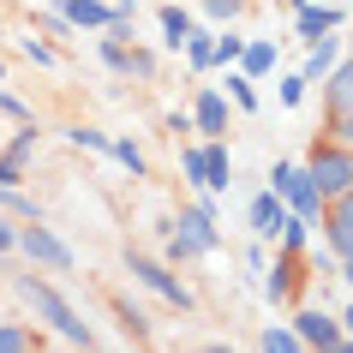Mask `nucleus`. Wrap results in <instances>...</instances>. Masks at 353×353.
Segmentation results:
<instances>
[{"mask_svg": "<svg viewBox=\"0 0 353 353\" xmlns=\"http://www.w3.org/2000/svg\"><path fill=\"white\" fill-rule=\"evenodd\" d=\"M180 54H186L192 72H210V66H216V30H192V37L180 42Z\"/></svg>", "mask_w": 353, "mask_h": 353, "instance_id": "obj_19", "label": "nucleus"}, {"mask_svg": "<svg viewBox=\"0 0 353 353\" xmlns=\"http://www.w3.org/2000/svg\"><path fill=\"white\" fill-rule=\"evenodd\" d=\"M0 114H19V120H30V108H24L12 90H0Z\"/></svg>", "mask_w": 353, "mask_h": 353, "instance_id": "obj_37", "label": "nucleus"}, {"mask_svg": "<svg viewBox=\"0 0 353 353\" xmlns=\"http://www.w3.org/2000/svg\"><path fill=\"white\" fill-rule=\"evenodd\" d=\"M66 138H72L78 150H108L114 138H102V132H90V126H66Z\"/></svg>", "mask_w": 353, "mask_h": 353, "instance_id": "obj_33", "label": "nucleus"}, {"mask_svg": "<svg viewBox=\"0 0 353 353\" xmlns=\"http://www.w3.org/2000/svg\"><path fill=\"white\" fill-rule=\"evenodd\" d=\"M294 288H299V252H276V263H263V294L294 299Z\"/></svg>", "mask_w": 353, "mask_h": 353, "instance_id": "obj_11", "label": "nucleus"}, {"mask_svg": "<svg viewBox=\"0 0 353 353\" xmlns=\"http://www.w3.org/2000/svg\"><path fill=\"white\" fill-rule=\"evenodd\" d=\"M222 72H228V96H234V108H245V114H252V108H258V90H252L258 78H245L240 66H222Z\"/></svg>", "mask_w": 353, "mask_h": 353, "instance_id": "obj_24", "label": "nucleus"}, {"mask_svg": "<svg viewBox=\"0 0 353 353\" xmlns=\"http://www.w3.org/2000/svg\"><path fill=\"white\" fill-rule=\"evenodd\" d=\"M263 353H312V347L294 335V323H270L263 330Z\"/></svg>", "mask_w": 353, "mask_h": 353, "instance_id": "obj_23", "label": "nucleus"}, {"mask_svg": "<svg viewBox=\"0 0 353 353\" xmlns=\"http://www.w3.org/2000/svg\"><path fill=\"white\" fill-rule=\"evenodd\" d=\"M37 30H42V37H72V24L60 19V12H42V19H37Z\"/></svg>", "mask_w": 353, "mask_h": 353, "instance_id": "obj_35", "label": "nucleus"}, {"mask_svg": "<svg viewBox=\"0 0 353 353\" xmlns=\"http://www.w3.org/2000/svg\"><path fill=\"white\" fill-rule=\"evenodd\" d=\"M0 204L12 210V216H24V222H37V204H30V198H24L19 186H0Z\"/></svg>", "mask_w": 353, "mask_h": 353, "instance_id": "obj_30", "label": "nucleus"}, {"mask_svg": "<svg viewBox=\"0 0 353 353\" xmlns=\"http://www.w3.org/2000/svg\"><path fill=\"white\" fill-rule=\"evenodd\" d=\"M281 216H288V204H281L276 192H258V198H252V234H258V240H276Z\"/></svg>", "mask_w": 353, "mask_h": 353, "instance_id": "obj_16", "label": "nucleus"}, {"mask_svg": "<svg viewBox=\"0 0 353 353\" xmlns=\"http://www.w3.org/2000/svg\"><path fill=\"white\" fill-rule=\"evenodd\" d=\"M0 84H6V66H0Z\"/></svg>", "mask_w": 353, "mask_h": 353, "instance_id": "obj_45", "label": "nucleus"}, {"mask_svg": "<svg viewBox=\"0 0 353 353\" xmlns=\"http://www.w3.org/2000/svg\"><path fill=\"white\" fill-rule=\"evenodd\" d=\"M24 60H30V66H60L54 42H42V37H24Z\"/></svg>", "mask_w": 353, "mask_h": 353, "instance_id": "obj_28", "label": "nucleus"}, {"mask_svg": "<svg viewBox=\"0 0 353 353\" xmlns=\"http://www.w3.org/2000/svg\"><path fill=\"white\" fill-rule=\"evenodd\" d=\"M180 174H186V186H198V192H204V144L180 150Z\"/></svg>", "mask_w": 353, "mask_h": 353, "instance_id": "obj_26", "label": "nucleus"}, {"mask_svg": "<svg viewBox=\"0 0 353 353\" xmlns=\"http://www.w3.org/2000/svg\"><path fill=\"white\" fill-rule=\"evenodd\" d=\"M276 245H281V252H305V245H312V222L288 210V216H281V228H276Z\"/></svg>", "mask_w": 353, "mask_h": 353, "instance_id": "obj_21", "label": "nucleus"}, {"mask_svg": "<svg viewBox=\"0 0 353 353\" xmlns=\"http://www.w3.org/2000/svg\"><path fill=\"white\" fill-rule=\"evenodd\" d=\"M234 66H240L245 78H263V72H276V42H263V37H258V42H245Z\"/></svg>", "mask_w": 353, "mask_h": 353, "instance_id": "obj_18", "label": "nucleus"}, {"mask_svg": "<svg viewBox=\"0 0 353 353\" xmlns=\"http://www.w3.org/2000/svg\"><path fill=\"white\" fill-rule=\"evenodd\" d=\"M341 347H347V353H353V335H341Z\"/></svg>", "mask_w": 353, "mask_h": 353, "instance_id": "obj_42", "label": "nucleus"}, {"mask_svg": "<svg viewBox=\"0 0 353 353\" xmlns=\"http://www.w3.org/2000/svg\"><path fill=\"white\" fill-rule=\"evenodd\" d=\"M335 60H341V42H335V37H317L312 42V60H305V78H312V84H317V78H330Z\"/></svg>", "mask_w": 353, "mask_h": 353, "instance_id": "obj_22", "label": "nucleus"}, {"mask_svg": "<svg viewBox=\"0 0 353 353\" xmlns=\"http://www.w3.org/2000/svg\"><path fill=\"white\" fill-rule=\"evenodd\" d=\"M305 84H312L305 72H288V78H281V108H299V102H305Z\"/></svg>", "mask_w": 353, "mask_h": 353, "instance_id": "obj_31", "label": "nucleus"}, {"mask_svg": "<svg viewBox=\"0 0 353 353\" xmlns=\"http://www.w3.org/2000/svg\"><path fill=\"white\" fill-rule=\"evenodd\" d=\"M330 144H341V150H353V108H341V114H330Z\"/></svg>", "mask_w": 353, "mask_h": 353, "instance_id": "obj_29", "label": "nucleus"}, {"mask_svg": "<svg viewBox=\"0 0 353 353\" xmlns=\"http://www.w3.org/2000/svg\"><path fill=\"white\" fill-rule=\"evenodd\" d=\"M108 156H114V162H120V168H132V180L144 174V150L132 144V138H120V144H108Z\"/></svg>", "mask_w": 353, "mask_h": 353, "instance_id": "obj_27", "label": "nucleus"}, {"mask_svg": "<svg viewBox=\"0 0 353 353\" xmlns=\"http://www.w3.org/2000/svg\"><path fill=\"white\" fill-rule=\"evenodd\" d=\"M341 281H347V294H353V263H341Z\"/></svg>", "mask_w": 353, "mask_h": 353, "instance_id": "obj_40", "label": "nucleus"}, {"mask_svg": "<svg viewBox=\"0 0 353 353\" xmlns=\"http://www.w3.org/2000/svg\"><path fill=\"white\" fill-rule=\"evenodd\" d=\"M120 317H126V330H132V341H144V317L132 312V305H120Z\"/></svg>", "mask_w": 353, "mask_h": 353, "instance_id": "obj_38", "label": "nucleus"}, {"mask_svg": "<svg viewBox=\"0 0 353 353\" xmlns=\"http://www.w3.org/2000/svg\"><path fill=\"white\" fill-rule=\"evenodd\" d=\"M323 102H330V114L353 108V54L330 66V78H323Z\"/></svg>", "mask_w": 353, "mask_h": 353, "instance_id": "obj_15", "label": "nucleus"}, {"mask_svg": "<svg viewBox=\"0 0 353 353\" xmlns=\"http://www.w3.org/2000/svg\"><path fill=\"white\" fill-rule=\"evenodd\" d=\"M294 335H299V341H305L312 353H323V347H335V341H341V323H335L330 312H317V305H305V312L294 317Z\"/></svg>", "mask_w": 353, "mask_h": 353, "instance_id": "obj_9", "label": "nucleus"}, {"mask_svg": "<svg viewBox=\"0 0 353 353\" xmlns=\"http://www.w3.org/2000/svg\"><path fill=\"white\" fill-rule=\"evenodd\" d=\"M54 12L72 24V30H108L114 24V6H102V0H60Z\"/></svg>", "mask_w": 353, "mask_h": 353, "instance_id": "obj_12", "label": "nucleus"}, {"mask_svg": "<svg viewBox=\"0 0 353 353\" xmlns=\"http://www.w3.org/2000/svg\"><path fill=\"white\" fill-rule=\"evenodd\" d=\"M102 60H108L120 78H156V54H150V48H126V42H120V30L102 42Z\"/></svg>", "mask_w": 353, "mask_h": 353, "instance_id": "obj_8", "label": "nucleus"}, {"mask_svg": "<svg viewBox=\"0 0 353 353\" xmlns=\"http://www.w3.org/2000/svg\"><path fill=\"white\" fill-rule=\"evenodd\" d=\"M335 24H341V6H330V0H323V6H317V0H312V6H299V37H305V42L330 37Z\"/></svg>", "mask_w": 353, "mask_h": 353, "instance_id": "obj_17", "label": "nucleus"}, {"mask_svg": "<svg viewBox=\"0 0 353 353\" xmlns=\"http://www.w3.org/2000/svg\"><path fill=\"white\" fill-rule=\"evenodd\" d=\"M240 48H245V37L222 30V37H216V66H234V60H240Z\"/></svg>", "mask_w": 353, "mask_h": 353, "instance_id": "obj_32", "label": "nucleus"}, {"mask_svg": "<svg viewBox=\"0 0 353 353\" xmlns=\"http://www.w3.org/2000/svg\"><path fill=\"white\" fill-rule=\"evenodd\" d=\"M210 353H234V347H210Z\"/></svg>", "mask_w": 353, "mask_h": 353, "instance_id": "obj_44", "label": "nucleus"}, {"mask_svg": "<svg viewBox=\"0 0 353 353\" xmlns=\"http://www.w3.org/2000/svg\"><path fill=\"white\" fill-rule=\"evenodd\" d=\"M204 12L216 24H228V19H240V12H245V0H204Z\"/></svg>", "mask_w": 353, "mask_h": 353, "instance_id": "obj_34", "label": "nucleus"}, {"mask_svg": "<svg viewBox=\"0 0 353 353\" xmlns=\"http://www.w3.org/2000/svg\"><path fill=\"white\" fill-rule=\"evenodd\" d=\"M192 132H210V138L228 132V96L222 90H204V96H198V108H192Z\"/></svg>", "mask_w": 353, "mask_h": 353, "instance_id": "obj_14", "label": "nucleus"}, {"mask_svg": "<svg viewBox=\"0 0 353 353\" xmlns=\"http://www.w3.org/2000/svg\"><path fill=\"white\" fill-rule=\"evenodd\" d=\"M335 323H341V335H353V305H347L341 317H335Z\"/></svg>", "mask_w": 353, "mask_h": 353, "instance_id": "obj_39", "label": "nucleus"}, {"mask_svg": "<svg viewBox=\"0 0 353 353\" xmlns=\"http://www.w3.org/2000/svg\"><path fill=\"white\" fill-rule=\"evenodd\" d=\"M6 252H19V228L0 216V258H6Z\"/></svg>", "mask_w": 353, "mask_h": 353, "instance_id": "obj_36", "label": "nucleus"}, {"mask_svg": "<svg viewBox=\"0 0 353 353\" xmlns=\"http://www.w3.org/2000/svg\"><path fill=\"white\" fill-rule=\"evenodd\" d=\"M19 294H24V305H30V312H37L54 335H66V341H78V347H96V330H90V323H84V317H78L72 305H66V299L54 294V288H48V281L19 276Z\"/></svg>", "mask_w": 353, "mask_h": 353, "instance_id": "obj_1", "label": "nucleus"}, {"mask_svg": "<svg viewBox=\"0 0 353 353\" xmlns=\"http://www.w3.org/2000/svg\"><path fill=\"white\" fill-rule=\"evenodd\" d=\"M222 245V222H216V204L198 198L192 210H180V222L168 234V263H186V258H204Z\"/></svg>", "mask_w": 353, "mask_h": 353, "instance_id": "obj_2", "label": "nucleus"}, {"mask_svg": "<svg viewBox=\"0 0 353 353\" xmlns=\"http://www.w3.org/2000/svg\"><path fill=\"white\" fill-rule=\"evenodd\" d=\"M323 240H330V252L341 263H353V186L323 204Z\"/></svg>", "mask_w": 353, "mask_h": 353, "instance_id": "obj_7", "label": "nucleus"}, {"mask_svg": "<svg viewBox=\"0 0 353 353\" xmlns=\"http://www.w3.org/2000/svg\"><path fill=\"white\" fill-rule=\"evenodd\" d=\"M234 186V156H228L222 138H210L204 144V192H228Z\"/></svg>", "mask_w": 353, "mask_h": 353, "instance_id": "obj_13", "label": "nucleus"}, {"mask_svg": "<svg viewBox=\"0 0 353 353\" xmlns=\"http://www.w3.org/2000/svg\"><path fill=\"white\" fill-rule=\"evenodd\" d=\"M0 353H37V335L24 323H0Z\"/></svg>", "mask_w": 353, "mask_h": 353, "instance_id": "obj_25", "label": "nucleus"}, {"mask_svg": "<svg viewBox=\"0 0 353 353\" xmlns=\"http://www.w3.org/2000/svg\"><path fill=\"white\" fill-rule=\"evenodd\" d=\"M288 6H294V12H299V6H312V0H288Z\"/></svg>", "mask_w": 353, "mask_h": 353, "instance_id": "obj_41", "label": "nucleus"}, {"mask_svg": "<svg viewBox=\"0 0 353 353\" xmlns=\"http://www.w3.org/2000/svg\"><path fill=\"white\" fill-rule=\"evenodd\" d=\"M323 353H347V347H341V341H335V347H323Z\"/></svg>", "mask_w": 353, "mask_h": 353, "instance_id": "obj_43", "label": "nucleus"}, {"mask_svg": "<svg viewBox=\"0 0 353 353\" xmlns=\"http://www.w3.org/2000/svg\"><path fill=\"white\" fill-rule=\"evenodd\" d=\"M305 174H312L317 198L330 204V198H341V192L353 186V150H341V144H317V150H312V162H305Z\"/></svg>", "mask_w": 353, "mask_h": 353, "instance_id": "obj_4", "label": "nucleus"}, {"mask_svg": "<svg viewBox=\"0 0 353 353\" xmlns=\"http://www.w3.org/2000/svg\"><path fill=\"white\" fill-rule=\"evenodd\" d=\"M126 270L144 288H156V294L168 299V305H180V312H192V288L180 276H174V263H162V258H144V252H126Z\"/></svg>", "mask_w": 353, "mask_h": 353, "instance_id": "obj_5", "label": "nucleus"}, {"mask_svg": "<svg viewBox=\"0 0 353 353\" xmlns=\"http://www.w3.org/2000/svg\"><path fill=\"white\" fill-rule=\"evenodd\" d=\"M30 156H37V126H24L12 144L0 150V186H19L24 168H30Z\"/></svg>", "mask_w": 353, "mask_h": 353, "instance_id": "obj_10", "label": "nucleus"}, {"mask_svg": "<svg viewBox=\"0 0 353 353\" xmlns=\"http://www.w3.org/2000/svg\"><path fill=\"white\" fill-rule=\"evenodd\" d=\"M19 252L30 263H42V270H72V245L60 240L54 228H42V222H24L19 228Z\"/></svg>", "mask_w": 353, "mask_h": 353, "instance_id": "obj_6", "label": "nucleus"}, {"mask_svg": "<svg viewBox=\"0 0 353 353\" xmlns=\"http://www.w3.org/2000/svg\"><path fill=\"white\" fill-rule=\"evenodd\" d=\"M270 192H276L294 216H305V222H317V216H323V198H317L312 174H305L299 162H276V168H270Z\"/></svg>", "mask_w": 353, "mask_h": 353, "instance_id": "obj_3", "label": "nucleus"}, {"mask_svg": "<svg viewBox=\"0 0 353 353\" xmlns=\"http://www.w3.org/2000/svg\"><path fill=\"white\" fill-rule=\"evenodd\" d=\"M192 30H198V24H192V12H186V6H162V42L174 48V54H180V42H186Z\"/></svg>", "mask_w": 353, "mask_h": 353, "instance_id": "obj_20", "label": "nucleus"}]
</instances>
